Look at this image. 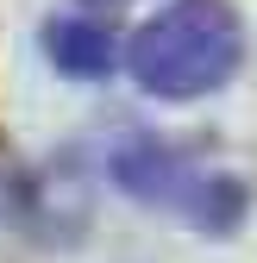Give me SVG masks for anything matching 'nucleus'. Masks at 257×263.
<instances>
[{
  "label": "nucleus",
  "instance_id": "nucleus-3",
  "mask_svg": "<svg viewBox=\"0 0 257 263\" xmlns=\"http://www.w3.org/2000/svg\"><path fill=\"white\" fill-rule=\"evenodd\" d=\"M44 50H50V63H57L69 82H107V76L119 69V44H113V31L94 25V19H50Z\"/></svg>",
  "mask_w": 257,
  "mask_h": 263
},
{
  "label": "nucleus",
  "instance_id": "nucleus-1",
  "mask_svg": "<svg viewBox=\"0 0 257 263\" xmlns=\"http://www.w3.org/2000/svg\"><path fill=\"white\" fill-rule=\"evenodd\" d=\"M245 63V19L226 0H170L125 44V69L157 101H201Z\"/></svg>",
  "mask_w": 257,
  "mask_h": 263
},
{
  "label": "nucleus",
  "instance_id": "nucleus-2",
  "mask_svg": "<svg viewBox=\"0 0 257 263\" xmlns=\"http://www.w3.org/2000/svg\"><path fill=\"white\" fill-rule=\"evenodd\" d=\"M113 182L125 194H138V201H151V207H170L182 219L207 226V232H232L245 219V182L188 163L163 138H125L113 151Z\"/></svg>",
  "mask_w": 257,
  "mask_h": 263
},
{
  "label": "nucleus",
  "instance_id": "nucleus-4",
  "mask_svg": "<svg viewBox=\"0 0 257 263\" xmlns=\"http://www.w3.org/2000/svg\"><path fill=\"white\" fill-rule=\"evenodd\" d=\"M88 7H113V0H88Z\"/></svg>",
  "mask_w": 257,
  "mask_h": 263
}]
</instances>
